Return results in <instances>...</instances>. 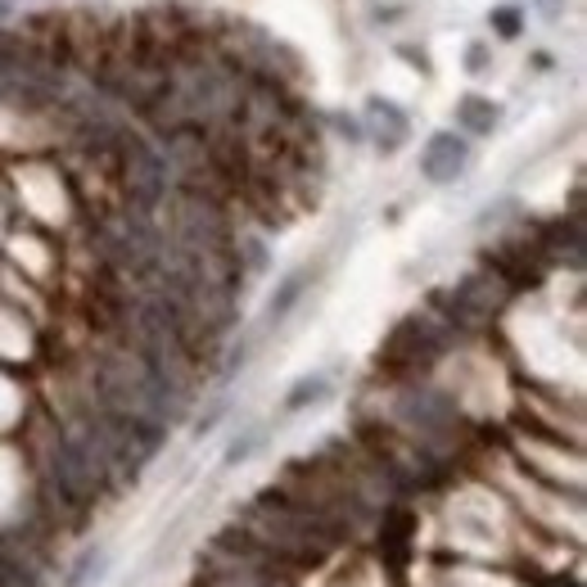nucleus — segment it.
<instances>
[{
	"label": "nucleus",
	"mask_w": 587,
	"mask_h": 587,
	"mask_svg": "<svg viewBox=\"0 0 587 587\" xmlns=\"http://www.w3.org/2000/svg\"><path fill=\"white\" fill-rule=\"evenodd\" d=\"M470 163V140L456 132H435L420 149V176L435 185H452Z\"/></svg>",
	"instance_id": "f03ea898"
},
{
	"label": "nucleus",
	"mask_w": 587,
	"mask_h": 587,
	"mask_svg": "<svg viewBox=\"0 0 587 587\" xmlns=\"http://www.w3.org/2000/svg\"><path fill=\"white\" fill-rule=\"evenodd\" d=\"M362 132H366V140L376 145L380 154H398L412 140V118H407L403 105H393L384 96H370L362 105Z\"/></svg>",
	"instance_id": "f257e3e1"
},
{
	"label": "nucleus",
	"mask_w": 587,
	"mask_h": 587,
	"mask_svg": "<svg viewBox=\"0 0 587 587\" xmlns=\"http://www.w3.org/2000/svg\"><path fill=\"white\" fill-rule=\"evenodd\" d=\"M529 5H534L538 14H561V10H565V0H529Z\"/></svg>",
	"instance_id": "1a4fd4ad"
},
{
	"label": "nucleus",
	"mask_w": 587,
	"mask_h": 587,
	"mask_svg": "<svg viewBox=\"0 0 587 587\" xmlns=\"http://www.w3.org/2000/svg\"><path fill=\"white\" fill-rule=\"evenodd\" d=\"M326 393H330V380H326V376H307V380H298V384L290 389L285 412H303L307 403H321Z\"/></svg>",
	"instance_id": "20e7f679"
},
{
	"label": "nucleus",
	"mask_w": 587,
	"mask_h": 587,
	"mask_svg": "<svg viewBox=\"0 0 587 587\" xmlns=\"http://www.w3.org/2000/svg\"><path fill=\"white\" fill-rule=\"evenodd\" d=\"M303 285H307V271H294V276H290V281L281 285V294H276V298H271V317H285V313H290V307L298 303Z\"/></svg>",
	"instance_id": "423d86ee"
},
{
	"label": "nucleus",
	"mask_w": 587,
	"mask_h": 587,
	"mask_svg": "<svg viewBox=\"0 0 587 587\" xmlns=\"http://www.w3.org/2000/svg\"><path fill=\"white\" fill-rule=\"evenodd\" d=\"M452 118H456V127H461V132H470V136H492V132L502 127V105H498V100H488V96H479V90H466V96L456 100Z\"/></svg>",
	"instance_id": "7ed1b4c3"
},
{
	"label": "nucleus",
	"mask_w": 587,
	"mask_h": 587,
	"mask_svg": "<svg viewBox=\"0 0 587 587\" xmlns=\"http://www.w3.org/2000/svg\"><path fill=\"white\" fill-rule=\"evenodd\" d=\"M488 27H492V33H498L502 41H515V37L524 33V10H519V5H498V10L488 14Z\"/></svg>",
	"instance_id": "39448f33"
},
{
	"label": "nucleus",
	"mask_w": 587,
	"mask_h": 587,
	"mask_svg": "<svg viewBox=\"0 0 587 587\" xmlns=\"http://www.w3.org/2000/svg\"><path fill=\"white\" fill-rule=\"evenodd\" d=\"M330 122H334V132L344 136L348 145H362V140H366V132H362V118H353V113H330Z\"/></svg>",
	"instance_id": "6e6552de"
},
{
	"label": "nucleus",
	"mask_w": 587,
	"mask_h": 587,
	"mask_svg": "<svg viewBox=\"0 0 587 587\" xmlns=\"http://www.w3.org/2000/svg\"><path fill=\"white\" fill-rule=\"evenodd\" d=\"M461 64H466V73H470V77L488 73V69H492V46H488V41H470V46H466V59H461Z\"/></svg>",
	"instance_id": "0eeeda50"
}]
</instances>
